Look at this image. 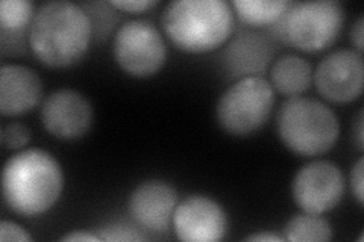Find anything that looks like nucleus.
<instances>
[{
    "label": "nucleus",
    "instance_id": "obj_1",
    "mask_svg": "<svg viewBox=\"0 0 364 242\" xmlns=\"http://www.w3.org/2000/svg\"><path fill=\"white\" fill-rule=\"evenodd\" d=\"M93 37L85 9L67 0L41 5L29 28V48L37 60L52 68H65L82 60Z\"/></svg>",
    "mask_w": 364,
    "mask_h": 242
},
{
    "label": "nucleus",
    "instance_id": "obj_2",
    "mask_svg": "<svg viewBox=\"0 0 364 242\" xmlns=\"http://www.w3.org/2000/svg\"><path fill=\"white\" fill-rule=\"evenodd\" d=\"M63 189V168L46 150H21L4 165V202L17 215L37 216L48 212L61 197Z\"/></svg>",
    "mask_w": 364,
    "mask_h": 242
},
{
    "label": "nucleus",
    "instance_id": "obj_3",
    "mask_svg": "<svg viewBox=\"0 0 364 242\" xmlns=\"http://www.w3.org/2000/svg\"><path fill=\"white\" fill-rule=\"evenodd\" d=\"M161 23L179 50L207 53L231 37L234 14L225 0H175L166 6Z\"/></svg>",
    "mask_w": 364,
    "mask_h": 242
},
{
    "label": "nucleus",
    "instance_id": "obj_4",
    "mask_svg": "<svg viewBox=\"0 0 364 242\" xmlns=\"http://www.w3.org/2000/svg\"><path fill=\"white\" fill-rule=\"evenodd\" d=\"M277 120L281 141L296 155H323L338 140L337 115L325 103L310 97L287 99L281 105Z\"/></svg>",
    "mask_w": 364,
    "mask_h": 242
},
{
    "label": "nucleus",
    "instance_id": "obj_5",
    "mask_svg": "<svg viewBox=\"0 0 364 242\" xmlns=\"http://www.w3.org/2000/svg\"><path fill=\"white\" fill-rule=\"evenodd\" d=\"M345 17L343 6L334 0L289 2L286 13L270 25V33L301 52H321L338 38Z\"/></svg>",
    "mask_w": 364,
    "mask_h": 242
},
{
    "label": "nucleus",
    "instance_id": "obj_6",
    "mask_svg": "<svg viewBox=\"0 0 364 242\" xmlns=\"http://www.w3.org/2000/svg\"><path fill=\"white\" fill-rule=\"evenodd\" d=\"M273 105L275 93L264 77L238 79L218 103V121L230 135H252L267 123Z\"/></svg>",
    "mask_w": 364,
    "mask_h": 242
},
{
    "label": "nucleus",
    "instance_id": "obj_7",
    "mask_svg": "<svg viewBox=\"0 0 364 242\" xmlns=\"http://www.w3.org/2000/svg\"><path fill=\"white\" fill-rule=\"evenodd\" d=\"M112 50L117 65L134 77L156 75L167 60L161 32L147 20H131L122 25L114 37Z\"/></svg>",
    "mask_w": 364,
    "mask_h": 242
},
{
    "label": "nucleus",
    "instance_id": "obj_8",
    "mask_svg": "<svg viewBox=\"0 0 364 242\" xmlns=\"http://www.w3.org/2000/svg\"><path fill=\"white\" fill-rule=\"evenodd\" d=\"M291 192L304 212L322 215L333 211L343 197V172L329 160H313L296 172Z\"/></svg>",
    "mask_w": 364,
    "mask_h": 242
},
{
    "label": "nucleus",
    "instance_id": "obj_9",
    "mask_svg": "<svg viewBox=\"0 0 364 242\" xmlns=\"http://www.w3.org/2000/svg\"><path fill=\"white\" fill-rule=\"evenodd\" d=\"M317 91L333 103H350L360 97L364 84L363 56L357 50L341 49L329 53L314 73Z\"/></svg>",
    "mask_w": 364,
    "mask_h": 242
},
{
    "label": "nucleus",
    "instance_id": "obj_10",
    "mask_svg": "<svg viewBox=\"0 0 364 242\" xmlns=\"http://www.w3.org/2000/svg\"><path fill=\"white\" fill-rule=\"evenodd\" d=\"M41 123L52 136L64 141L79 140L93 124V108L79 91L56 89L44 99Z\"/></svg>",
    "mask_w": 364,
    "mask_h": 242
},
{
    "label": "nucleus",
    "instance_id": "obj_11",
    "mask_svg": "<svg viewBox=\"0 0 364 242\" xmlns=\"http://www.w3.org/2000/svg\"><path fill=\"white\" fill-rule=\"evenodd\" d=\"M173 229L186 242H218L225 238L228 216L223 207L205 195H190L176 204Z\"/></svg>",
    "mask_w": 364,
    "mask_h": 242
},
{
    "label": "nucleus",
    "instance_id": "obj_12",
    "mask_svg": "<svg viewBox=\"0 0 364 242\" xmlns=\"http://www.w3.org/2000/svg\"><path fill=\"white\" fill-rule=\"evenodd\" d=\"M178 204L175 188L163 180H146L136 187L128 200L132 220L149 232H164L172 223Z\"/></svg>",
    "mask_w": 364,
    "mask_h": 242
},
{
    "label": "nucleus",
    "instance_id": "obj_13",
    "mask_svg": "<svg viewBox=\"0 0 364 242\" xmlns=\"http://www.w3.org/2000/svg\"><path fill=\"white\" fill-rule=\"evenodd\" d=\"M43 97L40 76L25 65L5 64L0 68V112L17 117L36 108Z\"/></svg>",
    "mask_w": 364,
    "mask_h": 242
},
{
    "label": "nucleus",
    "instance_id": "obj_14",
    "mask_svg": "<svg viewBox=\"0 0 364 242\" xmlns=\"http://www.w3.org/2000/svg\"><path fill=\"white\" fill-rule=\"evenodd\" d=\"M272 41L259 32H240L223 52V67L231 77L261 76L272 61Z\"/></svg>",
    "mask_w": 364,
    "mask_h": 242
},
{
    "label": "nucleus",
    "instance_id": "obj_15",
    "mask_svg": "<svg viewBox=\"0 0 364 242\" xmlns=\"http://www.w3.org/2000/svg\"><path fill=\"white\" fill-rule=\"evenodd\" d=\"M33 14V4L29 0H2L0 2V29H2L4 53H16L25 49L26 29L31 28Z\"/></svg>",
    "mask_w": 364,
    "mask_h": 242
},
{
    "label": "nucleus",
    "instance_id": "obj_16",
    "mask_svg": "<svg viewBox=\"0 0 364 242\" xmlns=\"http://www.w3.org/2000/svg\"><path fill=\"white\" fill-rule=\"evenodd\" d=\"M272 84L281 94L296 97L310 88L313 82L311 64L298 55H284L270 70Z\"/></svg>",
    "mask_w": 364,
    "mask_h": 242
},
{
    "label": "nucleus",
    "instance_id": "obj_17",
    "mask_svg": "<svg viewBox=\"0 0 364 242\" xmlns=\"http://www.w3.org/2000/svg\"><path fill=\"white\" fill-rule=\"evenodd\" d=\"M286 241L291 242H326L333 239V227L317 214H298L286 224Z\"/></svg>",
    "mask_w": 364,
    "mask_h": 242
},
{
    "label": "nucleus",
    "instance_id": "obj_18",
    "mask_svg": "<svg viewBox=\"0 0 364 242\" xmlns=\"http://www.w3.org/2000/svg\"><path fill=\"white\" fill-rule=\"evenodd\" d=\"M232 6L243 23L249 26L273 25L289 6L286 0H234Z\"/></svg>",
    "mask_w": 364,
    "mask_h": 242
},
{
    "label": "nucleus",
    "instance_id": "obj_19",
    "mask_svg": "<svg viewBox=\"0 0 364 242\" xmlns=\"http://www.w3.org/2000/svg\"><path fill=\"white\" fill-rule=\"evenodd\" d=\"M108 6V4H87L82 6L93 25V32H96V35L100 38H105L116 21V16L112 14V11L107 9Z\"/></svg>",
    "mask_w": 364,
    "mask_h": 242
},
{
    "label": "nucleus",
    "instance_id": "obj_20",
    "mask_svg": "<svg viewBox=\"0 0 364 242\" xmlns=\"http://www.w3.org/2000/svg\"><path fill=\"white\" fill-rule=\"evenodd\" d=\"M100 241H109V242H140L143 236L139 233V230L131 227L128 224L120 223H111L102 227L99 230Z\"/></svg>",
    "mask_w": 364,
    "mask_h": 242
},
{
    "label": "nucleus",
    "instance_id": "obj_21",
    "mask_svg": "<svg viewBox=\"0 0 364 242\" xmlns=\"http://www.w3.org/2000/svg\"><path fill=\"white\" fill-rule=\"evenodd\" d=\"M2 145L9 150H17L29 144L31 131L28 126L21 123H8L2 128Z\"/></svg>",
    "mask_w": 364,
    "mask_h": 242
},
{
    "label": "nucleus",
    "instance_id": "obj_22",
    "mask_svg": "<svg viewBox=\"0 0 364 242\" xmlns=\"http://www.w3.org/2000/svg\"><path fill=\"white\" fill-rule=\"evenodd\" d=\"M0 241H4V242H6V241L31 242L32 236L17 223L4 220L2 223H0Z\"/></svg>",
    "mask_w": 364,
    "mask_h": 242
},
{
    "label": "nucleus",
    "instance_id": "obj_23",
    "mask_svg": "<svg viewBox=\"0 0 364 242\" xmlns=\"http://www.w3.org/2000/svg\"><path fill=\"white\" fill-rule=\"evenodd\" d=\"M352 192L360 204L364 203V158H360L350 172Z\"/></svg>",
    "mask_w": 364,
    "mask_h": 242
},
{
    "label": "nucleus",
    "instance_id": "obj_24",
    "mask_svg": "<svg viewBox=\"0 0 364 242\" xmlns=\"http://www.w3.org/2000/svg\"><path fill=\"white\" fill-rule=\"evenodd\" d=\"M111 5L114 8H119L127 13H143V11L151 9L158 5L156 0H112Z\"/></svg>",
    "mask_w": 364,
    "mask_h": 242
},
{
    "label": "nucleus",
    "instance_id": "obj_25",
    "mask_svg": "<svg viewBox=\"0 0 364 242\" xmlns=\"http://www.w3.org/2000/svg\"><path fill=\"white\" fill-rule=\"evenodd\" d=\"M363 28H364V18H363V16H360L357 18V21H355L354 28H352V31H350V40H352V43H354L358 53H361L363 48H364V44H363V41H364V29Z\"/></svg>",
    "mask_w": 364,
    "mask_h": 242
},
{
    "label": "nucleus",
    "instance_id": "obj_26",
    "mask_svg": "<svg viewBox=\"0 0 364 242\" xmlns=\"http://www.w3.org/2000/svg\"><path fill=\"white\" fill-rule=\"evenodd\" d=\"M63 242H97L100 241V238L97 235L93 233H88V232H82V230H77V232H72L65 236L61 238Z\"/></svg>",
    "mask_w": 364,
    "mask_h": 242
},
{
    "label": "nucleus",
    "instance_id": "obj_27",
    "mask_svg": "<svg viewBox=\"0 0 364 242\" xmlns=\"http://www.w3.org/2000/svg\"><path fill=\"white\" fill-rule=\"evenodd\" d=\"M247 242H282L286 241V238H282L279 235L270 233V232H259V233H254L246 238Z\"/></svg>",
    "mask_w": 364,
    "mask_h": 242
},
{
    "label": "nucleus",
    "instance_id": "obj_28",
    "mask_svg": "<svg viewBox=\"0 0 364 242\" xmlns=\"http://www.w3.org/2000/svg\"><path fill=\"white\" fill-rule=\"evenodd\" d=\"M355 143L358 150L364 148V114L363 111L358 112L357 124H355Z\"/></svg>",
    "mask_w": 364,
    "mask_h": 242
}]
</instances>
